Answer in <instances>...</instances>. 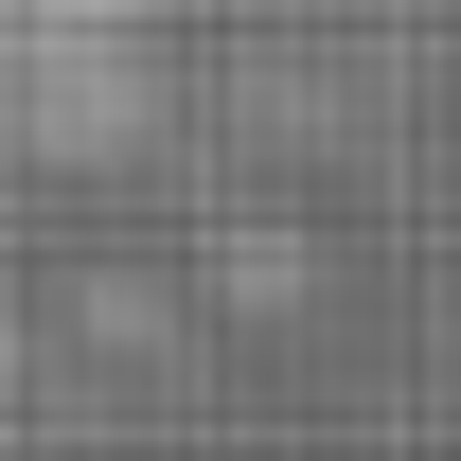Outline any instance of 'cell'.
Instances as JSON below:
<instances>
[{
	"mask_svg": "<svg viewBox=\"0 0 461 461\" xmlns=\"http://www.w3.org/2000/svg\"><path fill=\"white\" fill-rule=\"evenodd\" d=\"M160 124V0H0V142L54 177L142 160Z\"/></svg>",
	"mask_w": 461,
	"mask_h": 461,
	"instance_id": "cell-1",
	"label": "cell"
}]
</instances>
